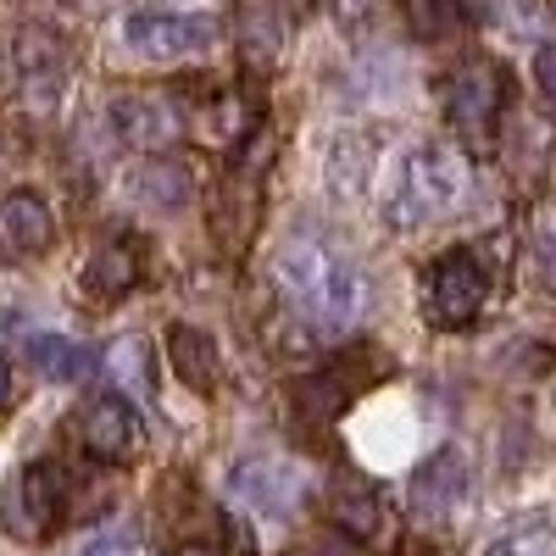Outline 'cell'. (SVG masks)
I'll return each mask as SVG.
<instances>
[{"label":"cell","instance_id":"6da1fadb","mask_svg":"<svg viewBox=\"0 0 556 556\" xmlns=\"http://www.w3.org/2000/svg\"><path fill=\"white\" fill-rule=\"evenodd\" d=\"M273 278H278V295L290 301V312L306 323L312 334H345L362 323L367 301V273L329 240L317 235H295L285 251L273 256Z\"/></svg>","mask_w":556,"mask_h":556},{"label":"cell","instance_id":"7a4b0ae2","mask_svg":"<svg viewBox=\"0 0 556 556\" xmlns=\"http://www.w3.org/2000/svg\"><path fill=\"white\" fill-rule=\"evenodd\" d=\"M462 190H468V162L451 146H412L395 156L390 184H384V223L412 235V228H429L445 212H456Z\"/></svg>","mask_w":556,"mask_h":556},{"label":"cell","instance_id":"3957f363","mask_svg":"<svg viewBox=\"0 0 556 556\" xmlns=\"http://www.w3.org/2000/svg\"><path fill=\"white\" fill-rule=\"evenodd\" d=\"M490 301V273L473 251H445L424 267V317L434 329H473Z\"/></svg>","mask_w":556,"mask_h":556},{"label":"cell","instance_id":"277c9868","mask_svg":"<svg viewBox=\"0 0 556 556\" xmlns=\"http://www.w3.org/2000/svg\"><path fill=\"white\" fill-rule=\"evenodd\" d=\"M223 39V23L206 12H134L123 23V45L139 62H190Z\"/></svg>","mask_w":556,"mask_h":556},{"label":"cell","instance_id":"5b68a950","mask_svg":"<svg viewBox=\"0 0 556 556\" xmlns=\"http://www.w3.org/2000/svg\"><path fill=\"white\" fill-rule=\"evenodd\" d=\"M67 513V479L56 462H28V468L7 484V501H0V523H7L12 540H45Z\"/></svg>","mask_w":556,"mask_h":556},{"label":"cell","instance_id":"8992f818","mask_svg":"<svg viewBox=\"0 0 556 556\" xmlns=\"http://www.w3.org/2000/svg\"><path fill=\"white\" fill-rule=\"evenodd\" d=\"M501 101H506V78H501L495 62H462L445 78V123L468 139V146H490L495 139Z\"/></svg>","mask_w":556,"mask_h":556},{"label":"cell","instance_id":"52a82bcc","mask_svg":"<svg viewBox=\"0 0 556 556\" xmlns=\"http://www.w3.org/2000/svg\"><path fill=\"white\" fill-rule=\"evenodd\" d=\"M228 490H235V501H245L251 513L273 518V523H285L301 513V501H306V479L295 462L285 456H245L235 473H228Z\"/></svg>","mask_w":556,"mask_h":556},{"label":"cell","instance_id":"ba28073f","mask_svg":"<svg viewBox=\"0 0 556 556\" xmlns=\"http://www.w3.org/2000/svg\"><path fill=\"white\" fill-rule=\"evenodd\" d=\"M112 128L123 146L146 151V156H167V146L184 139V106L162 89H134V96L112 101Z\"/></svg>","mask_w":556,"mask_h":556},{"label":"cell","instance_id":"9c48e42d","mask_svg":"<svg viewBox=\"0 0 556 556\" xmlns=\"http://www.w3.org/2000/svg\"><path fill=\"white\" fill-rule=\"evenodd\" d=\"M473 495V462L462 445H440L429 451L424 462H417V473H412V513H424V518H451L462 513Z\"/></svg>","mask_w":556,"mask_h":556},{"label":"cell","instance_id":"30bf717a","mask_svg":"<svg viewBox=\"0 0 556 556\" xmlns=\"http://www.w3.org/2000/svg\"><path fill=\"white\" fill-rule=\"evenodd\" d=\"M78 440L96 462H128L146 440V424H139L134 401L123 395H89L84 412H78Z\"/></svg>","mask_w":556,"mask_h":556},{"label":"cell","instance_id":"8fae6325","mask_svg":"<svg viewBox=\"0 0 556 556\" xmlns=\"http://www.w3.org/2000/svg\"><path fill=\"white\" fill-rule=\"evenodd\" d=\"M56 245V212L34 190L0 195V262H28Z\"/></svg>","mask_w":556,"mask_h":556},{"label":"cell","instance_id":"7c38bea8","mask_svg":"<svg viewBox=\"0 0 556 556\" xmlns=\"http://www.w3.org/2000/svg\"><path fill=\"white\" fill-rule=\"evenodd\" d=\"M128 201L134 206H146L156 217H173L195 201V173L190 162H178V156H146L139 167H128Z\"/></svg>","mask_w":556,"mask_h":556},{"label":"cell","instance_id":"4fadbf2b","mask_svg":"<svg viewBox=\"0 0 556 556\" xmlns=\"http://www.w3.org/2000/svg\"><path fill=\"white\" fill-rule=\"evenodd\" d=\"M329 518H334V529L345 534V540H379V529H384V506H379V495H374V484H362V479H334V490H329Z\"/></svg>","mask_w":556,"mask_h":556},{"label":"cell","instance_id":"5bb4252c","mask_svg":"<svg viewBox=\"0 0 556 556\" xmlns=\"http://www.w3.org/2000/svg\"><path fill=\"white\" fill-rule=\"evenodd\" d=\"M167 362H173V374H178L184 390L212 395V384H217V345H212V334L190 329V323H173L167 329Z\"/></svg>","mask_w":556,"mask_h":556},{"label":"cell","instance_id":"9a60e30c","mask_svg":"<svg viewBox=\"0 0 556 556\" xmlns=\"http://www.w3.org/2000/svg\"><path fill=\"white\" fill-rule=\"evenodd\" d=\"M78 285H84L89 301H117V295H128V290L139 285V256H134V245H117V240L101 245L96 256L84 262Z\"/></svg>","mask_w":556,"mask_h":556},{"label":"cell","instance_id":"2e32d148","mask_svg":"<svg viewBox=\"0 0 556 556\" xmlns=\"http://www.w3.org/2000/svg\"><path fill=\"white\" fill-rule=\"evenodd\" d=\"M235 39H240V56L251 67H273L278 51H285V23H278L273 7H240L235 12Z\"/></svg>","mask_w":556,"mask_h":556},{"label":"cell","instance_id":"e0dca14e","mask_svg":"<svg viewBox=\"0 0 556 556\" xmlns=\"http://www.w3.org/2000/svg\"><path fill=\"white\" fill-rule=\"evenodd\" d=\"M28 362L39 367V379H51V384H73L84 379V367H89V351L67 334H34L28 340Z\"/></svg>","mask_w":556,"mask_h":556},{"label":"cell","instance_id":"ac0fdd59","mask_svg":"<svg viewBox=\"0 0 556 556\" xmlns=\"http://www.w3.org/2000/svg\"><path fill=\"white\" fill-rule=\"evenodd\" d=\"M106 374H112L128 395L146 401V395H151V345L139 340V334L112 340V351H106Z\"/></svg>","mask_w":556,"mask_h":556},{"label":"cell","instance_id":"d6986e66","mask_svg":"<svg viewBox=\"0 0 556 556\" xmlns=\"http://www.w3.org/2000/svg\"><path fill=\"white\" fill-rule=\"evenodd\" d=\"M367 167H374V146L356 134H345L340 146H334V156H329V184H334V195H356L362 184H367Z\"/></svg>","mask_w":556,"mask_h":556},{"label":"cell","instance_id":"ffe728a7","mask_svg":"<svg viewBox=\"0 0 556 556\" xmlns=\"http://www.w3.org/2000/svg\"><path fill=\"white\" fill-rule=\"evenodd\" d=\"M295 406H301L306 417H340V412L351 406V390H345V379H334V374H312V379L295 384Z\"/></svg>","mask_w":556,"mask_h":556},{"label":"cell","instance_id":"44dd1931","mask_svg":"<svg viewBox=\"0 0 556 556\" xmlns=\"http://www.w3.org/2000/svg\"><path fill=\"white\" fill-rule=\"evenodd\" d=\"M484 556H556V529H551V523L506 529L501 540H490V545H484Z\"/></svg>","mask_w":556,"mask_h":556},{"label":"cell","instance_id":"7402d4cb","mask_svg":"<svg viewBox=\"0 0 556 556\" xmlns=\"http://www.w3.org/2000/svg\"><path fill=\"white\" fill-rule=\"evenodd\" d=\"M406 17L417 34H451L462 23V0H406Z\"/></svg>","mask_w":556,"mask_h":556},{"label":"cell","instance_id":"603a6c76","mask_svg":"<svg viewBox=\"0 0 556 556\" xmlns=\"http://www.w3.org/2000/svg\"><path fill=\"white\" fill-rule=\"evenodd\" d=\"M529 251H534V267H540V278L556 290V206H545L540 212V223H534V235H529Z\"/></svg>","mask_w":556,"mask_h":556},{"label":"cell","instance_id":"cb8c5ba5","mask_svg":"<svg viewBox=\"0 0 556 556\" xmlns=\"http://www.w3.org/2000/svg\"><path fill=\"white\" fill-rule=\"evenodd\" d=\"M534 84H540V96L556 106V45H540V56H534Z\"/></svg>","mask_w":556,"mask_h":556},{"label":"cell","instance_id":"d4e9b609","mask_svg":"<svg viewBox=\"0 0 556 556\" xmlns=\"http://www.w3.org/2000/svg\"><path fill=\"white\" fill-rule=\"evenodd\" d=\"M379 12V0H334V17H340V28H356V23H367Z\"/></svg>","mask_w":556,"mask_h":556},{"label":"cell","instance_id":"484cf974","mask_svg":"<svg viewBox=\"0 0 556 556\" xmlns=\"http://www.w3.org/2000/svg\"><path fill=\"white\" fill-rule=\"evenodd\" d=\"M12 395H17V367H12V356L0 351V412L12 406Z\"/></svg>","mask_w":556,"mask_h":556},{"label":"cell","instance_id":"4316f807","mask_svg":"<svg viewBox=\"0 0 556 556\" xmlns=\"http://www.w3.org/2000/svg\"><path fill=\"white\" fill-rule=\"evenodd\" d=\"M78 556H139V545H128V540H96V545H84Z\"/></svg>","mask_w":556,"mask_h":556},{"label":"cell","instance_id":"83f0119b","mask_svg":"<svg viewBox=\"0 0 556 556\" xmlns=\"http://www.w3.org/2000/svg\"><path fill=\"white\" fill-rule=\"evenodd\" d=\"M178 556H201V551H178Z\"/></svg>","mask_w":556,"mask_h":556},{"label":"cell","instance_id":"f1b7e54d","mask_svg":"<svg viewBox=\"0 0 556 556\" xmlns=\"http://www.w3.org/2000/svg\"><path fill=\"white\" fill-rule=\"evenodd\" d=\"M551 12H556V0H551Z\"/></svg>","mask_w":556,"mask_h":556}]
</instances>
